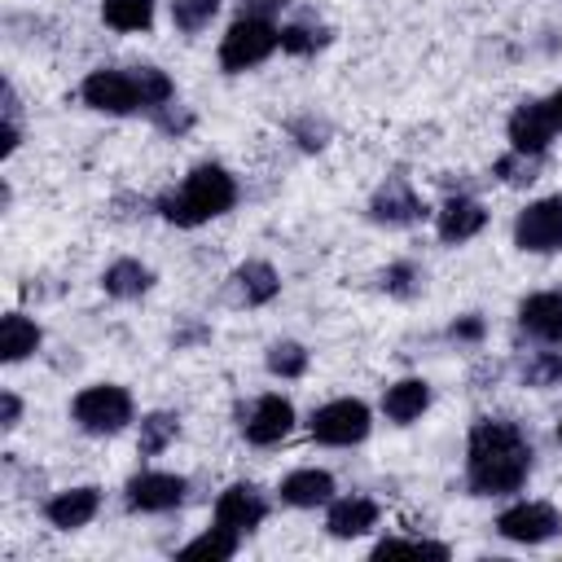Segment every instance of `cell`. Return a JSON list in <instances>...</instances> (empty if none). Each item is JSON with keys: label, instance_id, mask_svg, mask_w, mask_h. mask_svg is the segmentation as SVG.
<instances>
[{"label": "cell", "instance_id": "1", "mask_svg": "<svg viewBox=\"0 0 562 562\" xmlns=\"http://www.w3.org/2000/svg\"><path fill=\"white\" fill-rule=\"evenodd\" d=\"M536 465L527 430L509 417H479L465 439V487L474 496H514Z\"/></svg>", "mask_w": 562, "mask_h": 562}, {"label": "cell", "instance_id": "2", "mask_svg": "<svg viewBox=\"0 0 562 562\" xmlns=\"http://www.w3.org/2000/svg\"><path fill=\"white\" fill-rule=\"evenodd\" d=\"M233 202H237V180H233V171H224L220 162H198L176 189H167V193L154 202V211H158L167 224H176V228H198V224H206V220L228 215Z\"/></svg>", "mask_w": 562, "mask_h": 562}, {"label": "cell", "instance_id": "3", "mask_svg": "<svg viewBox=\"0 0 562 562\" xmlns=\"http://www.w3.org/2000/svg\"><path fill=\"white\" fill-rule=\"evenodd\" d=\"M272 48H281V31L272 26V18H255V13H241L224 40H220V66L228 75H241V70H255L272 57Z\"/></svg>", "mask_w": 562, "mask_h": 562}, {"label": "cell", "instance_id": "4", "mask_svg": "<svg viewBox=\"0 0 562 562\" xmlns=\"http://www.w3.org/2000/svg\"><path fill=\"white\" fill-rule=\"evenodd\" d=\"M70 417L83 435H119L132 417H136V404L123 386L114 382H92L83 386L75 400H70Z\"/></svg>", "mask_w": 562, "mask_h": 562}, {"label": "cell", "instance_id": "5", "mask_svg": "<svg viewBox=\"0 0 562 562\" xmlns=\"http://www.w3.org/2000/svg\"><path fill=\"white\" fill-rule=\"evenodd\" d=\"M307 430H312V439L325 443V448H351V443L369 439V430H373V413H369L364 400L342 395V400L321 404V408L307 417Z\"/></svg>", "mask_w": 562, "mask_h": 562}, {"label": "cell", "instance_id": "6", "mask_svg": "<svg viewBox=\"0 0 562 562\" xmlns=\"http://www.w3.org/2000/svg\"><path fill=\"white\" fill-rule=\"evenodd\" d=\"M79 97L97 114H136V110H145L136 70H105V66L88 70L83 83H79Z\"/></svg>", "mask_w": 562, "mask_h": 562}, {"label": "cell", "instance_id": "7", "mask_svg": "<svg viewBox=\"0 0 562 562\" xmlns=\"http://www.w3.org/2000/svg\"><path fill=\"white\" fill-rule=\"evenodd\" d=\"M514 246L527 255H558L562 250V198H536L514 220Z\"/></svg>", "mask_w": 562, "mask_h": 562}, {"label": "cell", "instance_id": "8", "mask_svg": "<svg viewBox=\"0 0 562 562\" xmlns=\"http://www.w3.org/2000/svg\"><path fill=\"white\" fill-rule=\"evenodd\" d=\"M496 531L509 544H544L562 531V514L549 501H514L509 509L496 514Z\"/></svg>", "mask_w": 562, "mask_h": 562}, {"label": "cell", "instance_id": "9", "mask_svg": "<svg viewBox=\"0 0 562 562\" xmlns=\"http://www.w3.org/2000/svg\"><path fill=\"white\" fill-rule=\"evenodd\" d=\"M184 492H189V483L180 474H171V470H140V474L127 479L123 501L136 514H167V509L184 505Z\"/></svg>", "mask_w": 562, "mask_h": 562}, {"label": "cell", "instance_id": "10", "mask_svg": "<svg viewBox=\"0 0 562 562\" xmlns=\"http://www.w3.org/2000/svg\"><path fill=\"white\" fill-rule=\"evenodd\" d=\"M505 132H509V149H522V154H540L544 158V149L558 136L553 105L549 101H536V97L518 101L514 114H509V123H505Z\"/></svg>", "mask_w": 562, "mask_h": 562}, {"label": "cell", "instance_id": "11", "mask_svg": "<svg viewBox=\"0 0 562 562\" xmlns=\"http://www.w3.org/2000/svg\"><path fill=\"white\" fill-rule=\"evenodd\" d=\"M290 430H294V404H290L285 395H277V391L259 395V400L250 404V413L241 417V435H246L255 448H272V443H281Z\"/></svg>", "mask_w": 562, "mask_h": 562}, {"label": "cell", "instance_id": "12", "mask_svg": "<svg viewBox=\"0 0 562 562\" xmlns=\"http://www.w3.org/2000/svg\"><path fill=\"white\" fill-rule=\"evenodd\" d=\"M426 215V202L417 198V189L404 176H391L386 184H378V193L369 198V220L386 224V228H408Z\"/></svg>", "mask_w": 562, "mask_h": 562}, {"label": "cell", "instance_id": "13", "mask_svg": "<svg viewBox=\"0 0 562 562\" xmlns=\"http://www.w3.org/2000/svg\"><path fill=\"white\" fill-rule=\"evenodd\" d=\"M263 518H268V501H263V492L255 483H233L215 501V522L237 531V536H250Z\"/></svg>", "mask_w": 562, "mask_h": 562}, {"label": "cell", "instance_id": "14", "mask_svg": "<svg viewBox=\"0 0 562 562\" xmlns=\"http://www.w3.org/2000/svg\"><path fill=\"white\" fill-rule=\"evenodd\" d=\"M101 509V487L92 483H79V487H66V492H53L48 505H44V518L57 527V531H79L97 518Z\"/></svg>", "mask_w": 562, "mask_h": 562}, {"label": "cell", "instance_id": "15", "mask_svg": "<svg viewBox=\"0 0 562 562\" xmlns=\"http://www.w3.org/2000/svg\"><path fill=\"white\" fill-rule=\"evenodd\" d=\"M378 501L373 496H334L329 509H325V531L334 540H356V536H369L378 527Z\"/></svg>", "mask_w": 562, "mask_h": 562}, {"label": "cell", "instance_id": "16", "mask_svg": "<svg viewBox=\"0 0 562 562\" xmlns=\"http://www.w3.org/2000/svg\"><path fill=\"white\" fill-rule=\"evenodd\" d=\"M483 224H487L483 202H479V198H465V193L443 198V206L435 211V228H439V237H443L448 246H461V241L479 237V233H483Z\"/></svg>", "mask_w": 562, "mask_h": 562}, {"label": "cell", "instance_id": "17", "mask_svg": "<svg viewBox=\"0 0 562 562\" xmlns=\"http://www.w3.org/2000/svg\"><path fill=\"white\" fill-rule=\"evenodd\" d=\"M518 329L536 342H562V290H540L518 303Z\"/></svg>", "mask_w": 562, "mask_h": 562}, {"label": "cell", "instance_id": "18", "mask_svg": "<svg viewBox=\"0 0 562 562\" xmlns=\"http://www.w3.org/2000/svg\"><path fill=\"white\" fill-rule=\"evenodd\" d=\"M277 492L294 509H316V505H329L334 501V474L329 470H316V465H303V470H290Z\"/></svg>", "mask_w": 562, "mask_h": 562}, {"label": "cell", "instance_id": "19", "mask_svg": "<svg viewBox=\"0 0 562 562\" xmlns=\"http://www.w3.org/2000/svg\"><path fill=\"white\" fill-rule=\"evenodd\" d=\"M430 408V382L426 378H400L382 395V413L391 426H413Z\"/></svg>", "mask_w": 562, "mask_h": 562}, {"label": "cell", "instance_id": "20", "mask_svg": "<svg viewBox=\"0 0 562 562\" xmlns=\"http://www.w3.org/2000/svg\"><path fill=\"white\" fill-rule=\"evenodd\" d=\"M233 290H237V299L246 307H263V303H272L281 294V277H277V268L268 259H246V263L233 268Z\"/></svg>", "mask_w": 562, "mask_h": 562}, {"label": "cell", "instance_id": "21", "mask_svg": "<svg viewBox=\"0 0 562 562\" xmlns=\"http://www.w3.org/2000/svg\"><path fill=\"white\" fill-rule=\"evenodd\" d=\"M40 342H44V334H40V325H35L31 316L9 312V316L0 321V360H4V364H18V360L35 356Z\"/></svg>", "mask_w": 562, "mask_h": 562}, {"label": "cell", "instance_id": "22", "mask_svg": "<svg viewBox=\"0 0 562 562\" xmlns=\"http://www.w3.org/2000/svg\"><path fill=\"white\" fill-rule=\"evenodd\" d=\"M154 285V272L140 263V259H114L105 272H101V290L110 294V299H140L145 290Z\"/></svg>", "mask_w": 562, "mask_h": 562}, {"label": "cell", "instance_id": "23", "mask_svg": "<svg viewBox=\"0 0 562 562\" xmlns=\"http://www.w3.org/2000/svg\"><path fill=\"white\" fill-rule=\"evenodd\" d=\"M176 435H180V417L176 413H167V408L145 413L140 417V435H136V452L140 457H158V452H167L176 443Z\"/></svg>", "mask_w": 562, "mask_h": 562}, {"label": "cell", "instance_id": "24", "mask_svg": "<svg viewBox=\"0 0 562 562\" xmlns=\"http://www.w3.org/2000/svg\"><path fill=\"white\" fill-rule=\"evenodd\" d=\"M101 22H105L110 31H123V35L149 31V22H154V0H101Z\"/></svg>", "mask_w": 562, "mask_h": 562}, {"label": "cell", "instance_id": "25", "mask_svg": "<svg viewBox=\"0 0 562 562\" xmlns=\"http://www.w3.org/2000/svg\"><path fill=\"white\" fill-rule=\"evenodd\" d=\"M518 382L531 391H549L562 382V351H527L518 360Z\"/></svg>", "mask_w": 562, "mask_h": 562}, {"label": "cell", "instance_id": "26", "mask_svg": "<svg viewBox=\"0 0 562 562\" xmlns=\"http://www.w3.org/2000/svg\"><path fill=\"white\" fill-rule=\"evenodd\" d=\"M237 549H241V536L215 522V527H206L202 536H193V540L180 549V558H211V562H224V558H233Z\"/></svg>", "mask_w": 562, "mask_h": 562}, {"label": "cell", "instance_id": "27", "mask_svg": "<svg viewBox=\"0 0 562 562\" xmlns=\"http://www.w3.org/2000/svg\"><path fill=\"white\" fill-rule=\"evenodd\" d=\"M307 347L303 342H294V338H277L272 347H268V356H263V364H268V373L272 378H303L307 373Z\"/></svg>", "mask_w": 562, "mask_h": 562}, {"label": "cell", "instance_id": "28", "mask_svg": "<svg viewBox=\"0 0 562 562\" xmlns=\"http://www.w3.org/2000/svg\"><path fill=\"white\" fill-rule=\"evenodd\" d=\"M325 44H329V26H316V22H285L281 26V53H290V57H312Z\"/></svg>", "mask_w": 562, "mask_h": 562}, {"label": "cell", "instance_id": "29", "mask_svg": "<svg viewBox=\"0 0 562 562\" xmlns=\"http://www.w3.org/2000/svg\"><path fill=\"white\" fill-rule=\"evenodd\" d=\"M492 176H496L501 184H514V189H522V184H531V180L540 176V154H522V149H509V154H501V158L492 162Z\"/></svg>", "mask_w": 562, "mask_h": 562}, {"label": "cell", "instance_id": "30", "mask_svg": "<svg viewBox=\"0 0 562 562\" xmlns=\"http://www.w3.org/2000/svg\"><path fill=\"white\" fill-rule=\"evenodd\" d=\"M378 285H382L391 299H413V294H422L426 277H422V268H417L413 259H395V263H386V268H382Z\"/></svg>", "mask_w": 562, "mask_h": 562}, {"label": "cell", "instance_id": "31", "mask_svg": "<svg viewBox=\"0 0 562 562\" xmlns=\"http://www.w3.org/2000/svg\"><path fill=\"white\" fill-rule=\"evenodd\" d=\"M220 13V0H171V26L184 35H202Z\"/></svg>", "mask_w": 562, "mask_h": 562}, {"label": "cell", "instance_id": "32", "mask_svg": "<svg viewBox=\"0 0 562 562\" xmlns=\"http://www.w3.org/2000/svg\"><path fill=\"white\" fill-rule=\"evenodd\" d=\"M386 553H430V558H448V544L426 540V536H382V540L373 544V558H386Z\"/></svg>", "mask_w": 562, "mask_h": 562}, {"label": "cell", "instance_id": "33", "mask_svg": "<svg viewBox=\"0 0 562 562\" xmlns=\"http://www.w3.org/2000/svg\"><path fill=\"white\" fill-rule=\"evenodd\" d=\"M290 136H294L303 149H325V145H329V123L316 119V114H299V119H290Z\"/></svg>", "mask_w": 562, "mask_h": 562}, {"label": "cell", "instance_id": "34", "mask_svg": "<svg viewBox=\"0 0 562 562\" xmlns=\"http://www.w3.org/2000/svg\"><path fill=\"white\" fill-rule=\"evenodd\" d=\"M483 334H487V325H483L479 312H465V316H457V321L448 325V338H452V342H483Z\"/></svg>", "mask_w": 562, "mask_h": 562}, {"label": "cell", "instance_id": "35", "mask_svg": "<svg viewBox=\"0 0 562 562\" xmlns=\"http://www.w3.org/2000/svg\"><path fill=\"white\" fill-rule=\"evenodd\" d=\"M154 123H158V127H162V132H184V127H189V123H193V114H189V110H180V105H171V101H167V105H162V110H154Z\"/></svg>", "mask_w": 562, "mask_h": 562}, {"label": "cell", "instance_id": "36", "mask_svg": "<svg viewBox=\"0 0 562 562\" xmlns=\"http://www.w3.org/2000/svg\"><path fill=\"white\" fill-rule=\"evenodd\" d=\"M22 145V132H18V119H4L0 123V158H13V149Z\"/></svg>", "mask_w": 562, "mask_h": 562}, {"label": "cell", "instance_id": "37", "mask_svg": "<svg viewBox=\"0 0 562 562\" xmlns=\"http://www.w3.org/2000/svg\"><path fill=\"white\" fill-rule=\"evenodd\" d=\"M0 408H4V413H0V426L13 430V426L22 422V400H18L13 391H4V395H0Z\"/></svg>", "mask_w": 562, "mask_h": 562}, {"label": "cell", "instance_id": "38", "mask_svg": "<svg viewBox=\"0 0 562 562\" xmlns=\"http://www.w3.org/2000/svg\"><path fill=\"white\" fill-rule=\"evenodd\" d=\"M290 0H241V13H255V18H272L281 13Z\"/></svg>", "mask_w": 562, "mask_h": 562}, {"label": "cell", "instance_id": "39", "mask_svg": "<svg viewBox=\"0 0 562 562\" xmlns=\"http://www.w3.org/2000/svg\"><path fill=\"white\" fill-rule=\"evenodd\" d=\"M496 378H501V364L483 360V364H479V369L470 373V386H474V391H483V386H487V382H496Z\"/></svg>", "mask_w": 562, "mask_h": 562}, {"label": "cell", "instance_id": "40", "mask_svg": "<svg viewBox=\"0 0 562 562\" xmlns=\"http://www.w3.org/2000/svg\"><path fill=\"white\" fill-rule=\"evenodd\" d=\"M549 105H553V119H558V132H562V88L549 97Z\"/></svg>", "mask_w": 562, "mask_h": 562}, {"label": "cell", "instance_id": "41", "mask_svg": "<svg viewBox=\"0 0 562 562\" xmlns=\"http://www.w3.org/2000/svg\"><path fill=\"white\" fill-rule=\"evenodd\" d=\"M558 443H562V417H558Z\"/></svg>", "mask_w": 562, "mask_h": 562}]
</instances>
